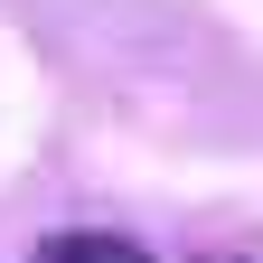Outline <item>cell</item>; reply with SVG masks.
Wrapping results in <instances>:
<instances>
[{"label": "cell", "instance_id": "6da1fadb", "mask_svg": "<svg viewBox=\"0 0 263 263\" xmlns=\"http://www.w3.org/2000/svg\"><path fill=\"white\" fill-rule=\"evenodd\" d=\"M38 263H151V254L113 226H57V235H38Z\"/></svg>", "mask_w": 263, "mask_h": 263}]
</instances>
